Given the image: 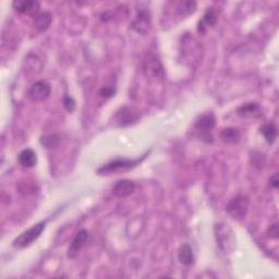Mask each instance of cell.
Listing matches in <instances>:
<instances>
[{"mask_svg": "<svg viewBox=\"0 0 279 279\" xmlns=\"http://www.w3.org/2000/svg\"><path fill=\"white\" fill-rule=\"evenodd\" d=\"M150 154V152H146L144 155L138 157L136 159H125V158H117L114 160H110L109 163L103 165L101 168L97 169V173L101 176H108L114 172H121L127 171L130 169H133L137 165L141 164L143 160Z\"/></svg>", "mask_w": 279, "mask_h": 279, "instance_id": "1", "label": "cell"}, {"mask_svg": "<svg viewBox=\"0 0 279 279\" xmlns=\"http://www.w3.org/2000/svg\"><path fill=\"white\" fill-rule=\"evenodd\" d=\"M46 224L47 221L43 220V221H39L37 222L36 225L32 226L29 230H26V231L22 232L20 236H18L17 238L13 240L12 242V246L13 248H17V249H24V248H27L30 247L31 244L36 241L40 235L43 234V231L45 230V227H46Z\"/></svg>", "mask_w": 279, "mask_h": 279, "instance_id": "2", "label": "cell"}, {"mask_svg": "<svg viewBox=\"0 0 279 279\" xmlns=\"http://www.w3.org/2000/svg\"><path fill=\"white\" fill-rule=\"evenodd\" d=\"M250 201L249 198L243 194L236 195L234 199L229 201L226 207V211L229 213L232 218L237 220H242L246 217L249 211Z\"/></svg>", "mask_w": 279, "mask_h": 279, "instance_id": "3", "label": "cell"}, {"mask_svg": "<svg viewBox=\"0 0 279 279\" xmlns=\"http://www.w3.org/2000/svg\"><path fill=\"white\" fill-rule=\"evenodd\" d=\"M143 72L151 79L163 80L165 78V71L162 62L154 54H148L143 61Z\"/></svg>", "mask_w": 279, "mask_h": 279, "instance_id": "4", "label": "cell"}, {"mask_svg": "<svg viewBox=\"0 0 279 279\" xmlns=\"http://www.w3.org/2000/svg\"><path fill=\"white\" fill-rule=\"evenodd\" d=\"M215 235L216 240L219 248L224 251V252L228 253L230 251H232L235 248V235L232 230L229 228L226 224H218L215 226Z\"/></svg>", "mask_w": 279, "mask_h": 279, "instance_id": "5", "label": "cell"}, {"mask_svg": "<svg viewBox=\"0 0 279 279\" xmlns=\"http://www.w3.org/2000/svg\"><path fill=\"white\" fill-rule=\"evenodd\" d=\"M140 119V114L134 109L129 107H122L117 111L114 117V121L118 127H129V125L134 124Z\"/></svg>", "mask_w": 279, "mask_h": 279, "instance_id": "6", "label": "cell"}, {"mask_svg": "<svg viewBox=\"0 0 279 279\" xmlns=\"http://www.w3.org/2000/svg\"><path fill=\"white\" fill-rule=\"evenodd\" d=\"M51 85L45 81H37L33 83L31 87L29 88V95L30 99L34 102H43L46 101L51 95Z\"/></svg>", "mask_w": 279, "mask_h": 279, "instance_id": "7", "label": "cell"}, {"mask_svg": "<svg viewBox=\"0 0 279 279\" xmlns=\"http://www.w3.org/2000/svg\"><path fill=\"white\" fill-rule=\"evenodd\" d=\"M88 239V232L87 230L82 229L80 231L75 235L73 240L70 243V247L68 249V256L70 259H74V257L78 255L80 250L84 246L85 242Z\"/></svg>", "mask_w": 279, "mask_h": 279, "instance_id": "8", "label": "cell"}, {"mask_svg": "<svg viewBox=\"0 0 279 279\" xmlns=\"http://www.w3.org/2000/svg\"><path fill=\"white\" fill-rule=\"evenodd\" d=\"M237 115L241 118H260L263 116V111L261 106L257 103H247L241 105L240 107L237 109Z\"/></svg>", "mask_w": 279, "mask_h": 279, "instance_id": "9", "label": "cell"}, {"mask_svg": "<svg viewBox=\"0 0 279 279\" xmlns=\"http://www.w3.org/2000/svg\"><path fill=\"white\" fill-rule=\"evenodd\" d=\"M135 184L131 180H119L113 187V193L118 198H127L134 192Z\"/></svg>", "mask_w": 279, "mask_h": 279, "instance_id": "10", "label": "cell"}, {"mask_svg": "<svg viewBox=\"0 0 279 279\" xmlns=\"http://www.w3.org/2000/svg\"><path fill=\"white\" fill-rule=\"evenodd\" d=\"M216 118L213 113H208L200 116L197 121H195L194 128L197 129L201 133H208L215 127Z\"/></svg>", "mask_w": 279, "mask_h": 279, "instance_id": "11", "label": "cell"}, {"mask_svg": "<svg viewBox=\"0 0 279 279\" xmlns=\"http://www.w3.org/2000/svg\"><path fill=\"white\" fill-rule=\"evenodd\" d=\"M150 25H151L150 13L146 10H142L138 12V15H137L136 19L134 20V22L132 23V29H133L137 33L145 34L150 30Z\"/></svg>", "mask_w": 279, "mask_h": 279, "instance_id": "12", "label": "cell"}, {"mask_svg": "<svg viewBox=\"0 0 279 279\" xmlns=\"http://www.w3.org/2000/svg\"><path fill=\"white\" fill-rule=\"evenodd\" d=\"M13 9L20 13H26V15H36L39 9V4L31 0H17L12 4ZM37 16V15H36Z\"/></svg>", "mask_w": 279, "mask_h": 279, "instance_id": "13", "label": "cell"}, {"mask_svg": "<svg viewBox=\"0 0 279 279\" xmlns=\"http://www.w3.org/2000/svg\"><path fill=\"white\" fill-rule=\"evenodd\" d=\"M218 16L216 11L213 8H208L205 12V15L203 16V19H202L199 24H198V31L201 34L206 33L207 27H213L217 23Z\"/></svg>", "mask_w": 279, "mask_h": 279, "instance_id": "14", "label": "cell"}, {"mask_svg": "<svg viewBox=\"0 0 279 279\" xmlns=\"http://www.w3.org/2000/svg\"><path fill=\"white\" fill-rule=\"evenodd\" d=\"M19 164L24 168H33L37 164V156L32 149H25L18 156Z\"/></svg>", "mask_w": 279, "mask_h": 279, "instance_id": "15", "label": "cell"}, {"mask_svg": "<svg viewBox=\"0 0 279 279\" xmlns=\"http://www.w3.org/2000/svg\"><path fill=\"white\" fill-rule=\"evenodd\" d=\"M178 260L184 265V266H190L194 263V253L193 249L189 243H184L178 250Z\"/></svg>", "mask_w": 279, "mask_h": 279, "instance_id": "16", "label": "cell"}, {"mask_svg": "<svg viewBox=\"0 0 279 279\" xmlns=\"http://www.w3.org/2000/svg\"><path fill=\"white\" fill-rule=\"evenodd\" d=\"M53 22V16L50 12H41L34 17V26L38 32H45Z\"/></svg>", "mask_w": 279, "mask_h": 279, "instance_id": "17", "label": "cell"}, {"mask_svg": "<svg viewBox=\"0 0 279 279\" xmlns=\"http://www.w3.org/2000/svg\"><path fill=\"white\" fill-rule=\"evenodd\" d=\"M240 137H241L240 131L238 129H236V128H231V127L225 128L224 130L220 132V138L224 142L229 143V144L238 143Z\"/></svg>", "mask_w": 279, "mask_h": 279, "instance_id": "18", "label": "cell"}, {"mask_svg": "<svg viewBox=\"0 0 279 279\" xmlns=\"http://www.w3.org/2000/svg\"><path fill=\"white\" fill-rule=\"evenodd\" d=\"M260 131L268 144H273L275 142V140L277 137V127L275 123L269 122L264 124L261 127Z\"/></svg>", "mask_w": 279, "mask_h": 279, "instance_id": "19", "label": "cell"}, {"mask_svg": "<svg viewBox=\"0 0 279 279\" xmlns=\"http://www.w3.org/2000/svg\"><path fill=\"white\" fill-rule=\"evenodd\" d=\"M178 13L180 17L182 18H185V17H189L190 15H192V13L195 12V10H197V3L195 2H181L178 7Z\"/></svg>", "mask_w": 279, "mask_h": 279, "instance_id": "20", "label": "cell"}, {"mask_svg": "<svg viewBox=\"0 0 279 279\" xmlns=\"http://www.w3.org/2000/svg\"><path fill=\"white\" fill-rule=\"evenodd\" d=\"M62 104H64V107L68 111V113H73L75 109V102L71 96L66 95L64 97V100H62Z\"/></svg>", "mask_w": 279, "mask_h": 279, "instance_id": "21", "label": "cell"}, {"mask_svg": "<svg viewBox=\"0 0 279 279\" xmlns=\"http://www.w3.org/2000/svg\"><path fill=\"white\" fill-rule=\"evenodd\" d=\"M100 94L104 99H110L116 94V87L113 85H106L103 86L100 90Z\"/></svg>", "mask_w": 279, "mask_h": 279, "instance_id": "22", "label": "cell"}, {"mask_svg": "<svg viewBox=\"0 0 279 279\" xmlns=\"http://www.w3.org/2000/svg\"><path fill=\"white\" fill-rule=\"evenodd\" d=\"M267 235L270 237V238L273 239H277L278 236H279V231H278V224L276 222V224L271 225L268 230H267Z\"/></svg>", "mask_w": 279, "mask_h": 279, "instance_id": "23", "label": "cell"}, {"mask_svg": "<svg viewBox=\"0 0 279 279\" xmlns=\"http://www.w3.org/2000/svg\"><path fill=\"white\" fill-rule=\"evenodd\" d=\"M269 184L270 187H273L274 189H277L279 185V178H278V173H274L273 176L269 178Z\"/></svg>", "mask_w": 279, "mask_h": 279, "instance_id": "24", "label": "cell"}]
</instances>
